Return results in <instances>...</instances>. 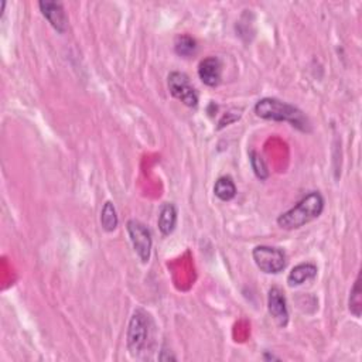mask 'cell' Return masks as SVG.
<instances>
[{"label": "cell", "mask_w": 362, "mask_h": 362, "mask_svg": "<svg viewBox=\"0 0 362 362\" xmlns=\"http://www.w3.org/2000/svg\"><path fill=\"white\" fill-rule=\"evenodd\" d=\"M255 113L266 120H275V122H289L291 126L297 128L301 132H309L310 124L307 116L298 108L282 102L276 98H263L255 105Z\"/></svg>", "instance_id": "6da1fadb"}, {"label": "cell", "mask_w": 362, "mask_h": 362, "mask_svg": "<svg viewBox=\"0 0 362 362\" xmlns=\"http://www.w3.org/2000/svg\"><path fill=\"white\" fill-rule=\"evenodd\" d=\"M324 210V198L319 191H313L301 198L293 208L277 218V225L286 231L298 229L319 218Z\"/></svg>", "instance_id": "7a4b0ae2"}, {"label": "cell", "mask_w": 362, "mask_h": 362, "mask_svg": "<svg viewBox=\"0 0 362 362\" xmlns=\"http://www.w3.org/2000/svg\"><path fill=\"white\" fill-rule=\"evenodd\" d=\"M153 335V321L150 316L142 310H135L128 328V349L132 356H140L150 347Z\"/></svg>", "instance_id": "3957f363"}, {"label": "cell", "mask_w": 362, "mask_h": 362, "mask_svg": "<svg viewBox=\"0 0 362 362\" xmlns=\"http://www.w3.org/2000/svg\"><path fill=\"white\" fill-rule=\"evenodd\" d=\"M256 266L268 275H277L284 270L287 265L286 255L282 249L273 247H256L252 252Z\"/></svg>", "instance_id": "277c9868"}, {"label": "cell", "mask_w": 362, "mask_h": 362, "mask_svg": "<svg viewBox=\"0 0 362 362\" xmlns=\"http://www.w3.org/2000/svg\"><path fill=\"white\" fill-rule=\"evenodd\" d=\"M128 233L131 236V242L133 245L135 252L143 263H147L152 256L153 239L150 229L138 219H129L126 224Z\"/></svg>", "instance_id": "5b68a950"}, {"label": "cell", "mask_w": 362, "mask_h": 362, "mask_svg": "<svg viewBox=\"0 0 362 362\" xmlns=\"http://www.w3.org/2000/svg\"><path fill=\"white\" fill-rule=\"evenodd\" d=\"M168 89L170 94L183 102L189 108H197L198 94L190 84V78L184 73L174 71L168 75Z\"/></svg>", "instance_id": "8992f818"}, {"label": "cell", "mask_w": 362, "mask_h": 362, "mask_svg": "<svg viewBox=\"0 0 362 362\" xmlns=\"http://www.w3.org/2000/svg\"><path fill=\"white\" fill-rule=\"evenodd\" d=\"M268 310L279 327H286L289 323V310L284 293L279 287H272L268 294Z\"/></svg>", "instance_id": "52a82bcc"}, {"label": "cell", "mask_w": 362, "mask_h": 362, "mask_svg": "<svg viewBox=\"0 0 362 362\" xmlns=\"http://www.w3.org/2000/svg\"><path fill=\"white\" fill-rule=\"evenodd\" d=\"M38 8L41 15L47 19V22L58 31L66 33L68 29V17L66 15L64 6L59 2H40Z\"/></svg>", "instance_id": "ba28073f"}, {"label": "cell", "mask_w": 362, "mask_h": 362, "mask_svg": "<svg viewBox=\"0 0 362 362\" xmlns=\"http://www.w3.org/2000/svg\"><path fill=\"white\" fill-rule=\"evenodd\" d=\"M198 77L207 87H218L222 78V63L218 57H207L198 66Z\"/></svg>", "instance_id": "9c48e42d"}, {"label": "cell", "mask_w": 362, "mask_h": 362, "mask_svg": "<svg viewBox=\"0 0 362 362\" xmlns=\"http://www.w3.org/2000/svg\"><path fill=\"white\" fill-rule=\"evenodd\" d=\"M317 266L313 263H300L291 269L287 276L289 286H301L303 283L313 280L317 276Z\"/></svg>", "instance_id": "30bf717a"}, {"label": "cell", "mask_w": 362, "mask_h": 362, "mask_svg": "<svg viewBox=\"0 0 362 362\" xmlns=\"http://www.w3.org/2000/svg\"><path fill=\"white\" fill-rule=\"evenodd\" d=\"M157 224H159V229L164 236L173 233L177 225V208L174 204L171 203L163 204V207L160 208Z\"/></svg>", "instance_id": "8fae6325"}, {"label": "cell", "mask_w": 362, "mask_h": 362, "mask_svg": "<svg viewBox=\"0 0 362 362\" xmlns=\"http://www.w3.org/2000/svg\"><path fill=\"white\" fill-rule=\"evenodd\" d=\"M214 194L221 200V201H231L236 196V186L233 183V180L229 175L219 177L215 181L214 186Z\"/></svg>", "instance_id": "7c38bea8"}, {"label": "cell", "mask_w": 362, "mask_h": 362, "mask_svg": "<svg viewBox=\"0 0 362 362\" xmlns=\"http://www.w3.org/2000/svg\"><path fill=\"white\" fill-rule=\"evenodd\" d=\"M174 50L180 57H191L197 51V41L191 36L180 34L174 41Z\"/></svg>", "instance_id": "4fadbf2b"}, {"label": "cell", "mask_w": 362, "mask_h": 362, "mask_svg": "<svg viewBox=\"0 0 362 362\" xmlns=\"http://www.w3.org/2000/svg\"><path fill=\"white\" fill-rule=\"evenodd\" d=\"M119 219L115 210V205L110 201H106L101 212V225L106 232H113L117 228Z\"/></svg>", "instance_id": "5bb4252c"}, {"label": "cell", "mask_w": 362, "mask_h": 362, "mask_svg": "<svg viewBox=\"0 0 362 362\" xmlns=\"http://www.w3.org/2000/svg\"><path fill=\"white\" fill-rule=\"evenodd\" d=\"M348 306H349L351 314H354L356 319H359V317H361V313H362V298H361L359 277L355 280V283H354V286H352V289H351Z\"/></svg>", "instance_id": "9a60e30c"}, {"label": "cell", "mask_w": 362, "mask_h": 362, "mask_svg": "<svg viewBox=\"0 0 362 362\" xmlns=\"http://www.w3.org/2000/svg\"><path fill=\"white\" fill-rule=\"evenodd\" d=\"M249 157H251L252 170L256 174V177L259 180H266L269 177V170H268V166H266L263 157L259 153H256V152H251Z\"/></svg>", "instance_id": "2e32d148"}]
</instances>
